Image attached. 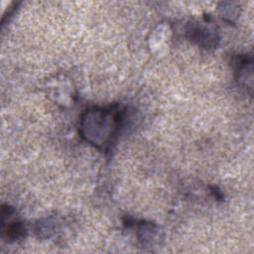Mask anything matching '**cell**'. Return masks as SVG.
I'll list each match as a JSON object with an SVG mask.
<instances>
[{
    "instance_id": "1",
    "label": "cell",
    "mask_w": 254,
    "mask_h": 254,
    "mask_svg": "<svg viewBox=\"0 0 254 254\" xmlns=\"http://www.w3.org/2000/svg\"><path fill=\"white\" fill-rule=\"evenodd\" d=\"M126 113L120 104L90 107L81 114L79 134L98 150L108 152L124 127Z\"/></svg>"
},
{
    "instance_id": "2",
    "label": "cell",
    "mask_w": 254,
    "mask_h": 254,
    "mask_svg": "<svg viewBox=\"0 0 254 254\" xmlns=\"http://www.w3.org/2000/svg\"><path fill=\"white\" fill-rule=\"evenodd\" d=\"M187 34L191 41L204 49L216 47L219 39L214 29L207 26H201L200 24L190 25L187 30Z\"/></svg>"
},
{
    "instance_id": "3",
    "label": "cell",
    "mask_w": 254,
    "mask_h": 254,
    "mask_svg": "<svg viewBox=\"0 0 254 254\" xmlns=\"http://www.w3.org/2000/svg\"><path fill=\"white\" fill-rule=\"evenodd\" d=\"M237 81L247 87L246 80L252 82V58L247 55H238L233 61Z\"/></svg>"
},
{
    "instance_id": "4",
    "label": "cell",
    "mask_w": 254,
    "mask_h": 254,
    "mask_svg": "<svg viewBox=\"0 0 254 254\" xmlns=\"http://www.w3.org/2000/svg\"><path fill=\"white\" fill-rule=\"evenodd\" d=\"M2 232L8 241H17L25 236L26 228L21 221L13 219L9 224L2 223Z\"/></svg>"
}]
</instances>
